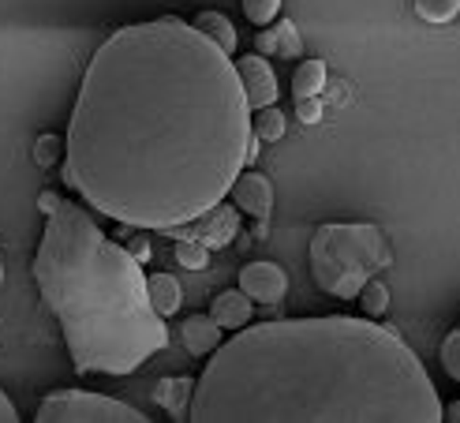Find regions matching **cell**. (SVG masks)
I'll return each mask as SVG.
<instances>
[{"instance_id": "cell-1", "label": "cell", "mask_w": 460, "mask_h": 423, "mask_svg": "<svg viewBox=\"0 0 460 423\" xmlns=\"http://www.w3.org/2000/svg\"><path fill=\"white\" fill-rule=\"evenodd\" d=\"M236 60L195 22H131L90 57L64 139V184L131 229H180L225 202L247 166Z\"/></svg>"}, {"instance_id": "cell-2", "label": "cell", "mask_w": 460, "mask_h": 423, "mask_svg": "<svg viewBox=\"0 0 460 423\" xmlns=\"http://www.w3.org/2000/svg\"><path fill=\"white\" fill-rule=\"evenodd\" d=\"M191 423H442L423 360L375 319L243 326L195 379Z\"/></svg>"}, {"instance_id": "cell-3", "label": "cell", "mask_w": 460, "mask_h": 423, "mask_svg": "<svg viewBox=\"0 0 460 423\" xmlns=\"http://www.w3.org/2000/svg\"><path fill=\"white\" fill-rule=\"evenodd\" d=\"M45 232L34 281L64 330L79 374H131L169 345V326L154 311L143 266L112 244L72 199L38 195Z\"/></svg>"}, {"instance_id": "cell-4", "label": "cell", "mask_w": 460, "mask_h": 423, "mask_svg": "<svg viewBox=\"0 0 460 423\" xmlns=\"http://www.w3.org/2000/svg\"><path fill=\"white\" fill-rule=\"evenodd\" d=\"M389 263H394L389 240L371 221H330L318 225L311 237V277L326 296L356 300L367 281Z\"/></svg>"}, {"instance_id": "cell-5", "label": "cell", "mask_w": 460, "mask_h": 423, "mask_svg": "<svg viewBox=\"0 0 460 423\" xmlns=\"http://www.w3.org/2000/svg\"><path fill=\"white\" fill-rule=\"evenodd\" d=\"M38 423H146L139 409L86 390H60L38 405Z\"/></svg>"}, {"instance_id": "cell-6", "label": "cell", "mask_w": 460, "mask_h": 423, "mask_svg": "<svg viewBox=\"0 0 460 423\" xmlns=\"http://www.w3.org/2000/svg\"><path fill=\"white\" fill-rule=\"evenodd\" d=\"M236 72H240V83H243V94H247L251 112L278 102L281 86H278V76H273V68L266 64L262 53H255V57H240V60H236Z\"/></svg>"}, {"instance_id": "cell-7", "label": "cell", "mask_w": 460, "mask_h": 423, "mask_svg": "<svg viewBox=\"0 0 460 423\" xmlns=\"http://www.w3.org/2000/svg\"><path fill=\"white\" fill-rule=\"evenodd\" d=\"M240 289L255 303H281L288 292V274L278 263H247L240 270Z\"/></svg>"}, {"instance_id": "cell-8", "label": "cell", "mask_w": 460, "mask_h": 423, "mask_svg": "<svg viewBox=\"0 0 460 423\" xmlns=\"http://www.w3.org/2000/svg\"><path fill=\"white\" fill-rule=\"evenodd\" d=\"M228 195H233L236 210H243L255 221H266L273 214V184L262 173H240Z\"/></svg>"}, {"instance_id": "cell-9", "label": "cell", "mask_w": 460, "mask_h": 423, "mask_svg": "<svg viewBox=\"0 0 460 423\" xmlns=\"http://www.w3.org/2000/svg\"><path fill=\"white\" fill-rule=\"evenodd\" d=\"M191 225H199L191 237H199V244H206V248H228L233 244V237L240 232V210L236 206H214V210H206V214L199 218V221H191Z\"/></svg>"}, {"instance_id": "cell-10", "label": "cell", "mask_w": 460, "mask_h": 423, "mask_svg": "<svg viewBox=\"0 0 460 423\" xmlns=\"http://www.w3.org/2000/svg\"><path fill=\"white\" fill-rule=\"evenodd\" d=\"M210 315H214V322L221 326V330H243V326L251 322V315H255V300H251L243 289H228V292L214 296Z\"/></svg>"}, {"instance_id": "cell-11", "label": "cell", "mask_w": 460, "mask_h": 423, "mask_svg": "<svg viewBox=\"0 0 460 423\" xmlns=\"http://www.w3.org/2000/svg\"><path fill=\"white\" fill-rule=\"evenodd\" d=\"M221 326L214 322V315H191L188 322L180 326V338H183V348L191 352V356H210V352L221 348Z\"/></svg>"}, {"instance_id": "cell-12", "label": "cell", "mask_w": 460, "mask_h": 423, "mask_svg": "<svg viewBox=\"0 0 460 423\" xmlns=\"http://www.w3.org/2000/svg\"><path fill=\"white\" fill-rule=\"evenodd\" d=\"M154 397H157L161 409L172 412V419H188L191 397H195V379H188V374H180V379H165V382H157Z\"/></svg>"}, {"instance_id": "cell-13", "label": "cell", "mask_w": 460, "mask_h": 423, "mask_svg": "<svg viewBox=\"0 0 460 423\" xmlns=\"http://www.w3.org/2000/svg\"><path fill=\"white\" fill-rule=\"evenodd\" d=\"M146 289H150V303H154V311L161 319H169L180 311V303H183V289H180V281L172 274H150L146 277Z\"/></svg>"}, {"instance_id": "cell-14", "label": "cell", "mask_w": 460, "mask_h": 423, "mask_svg": "<svg viewBox=\"0 0 460 423\" xmlns=\"http://www.w3.org/2000/svg\"><path fill=\"white\" fill-rule=\"evenodd\" d=\"M195 27L210 38L214 45H221V50L233 57L236 53V27H233V19L221 15V12H199L195 15Z\"/></svg>"}, {"instance_id": "cell-15", "label": "cell", "mask_w": 460, "mask_h": 423, "mask_svg": "<svg viewBox=\"0 0 460 423\" xmlns=\"http://www.w3.org/2000/svg\"><path fill=\"white\" fill-rule=\"evenodd\" d=\"M326 90V64L322 60H300L292 72V94L296 98H322Z\"/></svg>"}, {"instance_id": "cell-16", "label": "cell", "mask_w": 460, "mask_h": 423, "mask_svg": "<svg viewBox=\"0 0 460 423\" xmlns=\"http://www.w3.org/2000/svg\"><path fill=\"white\" fill-rule=\"evenodd\" d=\"M251 131H255L262 143H278V139H285V112L278 105L255 109V116H251Z\"/></svg>"}, {"instance_id": "cell-17", "label": "cell", "mask_w": 460, "mask_h": 423, "mask_svg": "<svg viewBox=\"0 0 460 423\" xmlns=\"http://www.w3.org/2000/svg\"><path fill=\"white\" fill-rule=\"evenodd\" d=\"M359 303H363V311H367V319H378V315H385V308H389V289L382 285V281H367L363 285V292L356 296Z\"/></svg>"}, {"instance_id": "cell-18", "label": "cell", "mask_w": 460, "mask_h": 423, "mask_svg": "<svg viewBox=\"0 0 460 423\" xmlns=\"http://www.w3.org/2000/svg\"><path fill=\"white\" fill-rule=\"evenodd\" d=\"M411 8L427 22H449L460 12V0H411Z\"/></svg>"}, {"instance_id": "cell-19", "label": "cell", "mask_w": 460, "mask_h": 423, "mask_svg": "<svg viewBox=\"0 0 460 423\" xmlns=\"http://www.w3.org/2000/svg\"><path fill=\"white\" fill-rule=\"evenodd\" d=\"M176 263L188 270H206L210 266V248L199 240H176Z\"/></svg>"}, {"instance_id": "cell-20", "label": "cell", "mask_w": 460, "mask_h": 423, "mask_svg": "<svg viewBox=\"0 0 460 423\" xmlns=\"http://www.w3.org/2000/svg\"><path fill=\"white\" fill-rule=\"evenodd\" d=\"M273 31H278V53L281 57H300L304 41H300V34H296V22L292 19H281Z\"/></svg>"}, {"instance_id": "cell-21", "label": "cell", "mask_w": 460, "mask_h": 423, "mask_svg": "<svg viewBox=\"0 0 460 423\" xmlns=\"http://www.w3.org/2000/svg\"><path fill=\"white\" fill-rule=\"evenodd\" d=\"M281 8V0H243V15L255 22V27H266V22L278 15Z\"/></svg>"}, {"instance_id": "cell-22", "label": "cell", "mask_w": 460, "mask_h": 423, "mask_svg": "<svg viewBox=\"0 0 460 423\" xmlns=\"http://www.w3.org/2000/svg\"><path fill=\"white\" fill-rule=\"evenodd\" d=\"M442 367L449 379L460 382V330H453L446 341H442Z\"/></svg>"}, {"instance_id": "cell-23", "label": "cell", "mask_w": 460, "mask_h": 423, "mask_svg": "<svg viewBox=\"0 0 460 423\" xmlns=\"http://www.w3.org/2000/svg\"><path fill=\"white\" fill-rule=\"evenodd\" d=\"M60 147H64V143H60L57 135H41V139H38V150H34V161H38L41 169H49L53 161H57V154H60Z\"/></svg>"}, {"instance_id": "cell-24", "label": "cell", "mask_w": 460, "mask_h": 423, "mask_svg": "<svg viewBox=\"0 0 460 423\" xmlns=\"http://www.w3.org/2000/svg\"><path fill=\"white\" fill-rule=\"evenodd\" d=\"M296 116L304 124H318L322 121V98H296Z\"/></svg>"}, {"instance_id": "cell-25", "label": "cell", "mask_w": 460, "mask_h": 423, "mask_svg": "<svg viewBox=\"0 0 460 423\" xmlns=\"http://www.w3.org/2000/svg\"><path fill=\"white\" fill-rule=\"evenodd\" d=\"M255 53H262V57H266V53H278V31H273V27H270V31H259Z\"/></svg>"}, {"instance_id": "cell-26", "label": "cell", "mask_w": 460, "mask_h": 423, "mask_svg": "<svg viewBox=\"0 0 460 423\" xmlns=\"http://www.w3.org/2000/svg\"><path fill=\"white\" fill-rule=\"evenodd\" d=\"M128 251H131L135 258H139V263H146V258H150V244H146L143 232H139V237H131V240H128Z\"/></svg>"}, {"instance_id": "cell-27", "label": "cell", "mask_w": 460, "mask_h": 423, "mask_svg": "<svg viewBox=\"0 0 460 423\" xmlns=\"http://www.w3.org/2000/svg\"><path fill=\"white\" fill-rule=\"evenodd\" d=\"M19 419V412H15V405L8 401V393L0 390V423H15Z\"/></svg>"}, {"instance_id": "cell-28", "label": "cell", "mask_w": 460, "mask_h": 423, "mask_svg": "<svg viewBox=\"0 0 460 423\" xmlns=\"http://www.w3.org/2000/svg\"><path fill=\"white\" fill-rule=\"evenodd\" d=\"M259 147H262V139L251 131V139H247V161H255V158H259Z\"/></svg>"}, {"instance_id": "cell-29", "label": "cell", "mask_w": 460, "mask_h": 423, "mask_svg": "<svg viewBox=\"0 0 460 423\" xmlns=\"http://www.w3.org/2000/svg\"><path fill=\"white\" fill-rule=\"evenodd\" d=\"M446 419H449V423H460V401H453V405L446 409Z\"/></svg>"}, {"instance_id": "cell-30", "label": "cell", "mask_w": 460, "mask_h": 423, "mask_svg": "<svg viewBox=\"0 0 460 423\" xmlns=\"http://www.w3.org/2000/svg\"><path fill=\"white\" fill-rule=\"evenodd\" d=\"M0 285H4V258H0Z\"/></svg>"}]
</instances>
